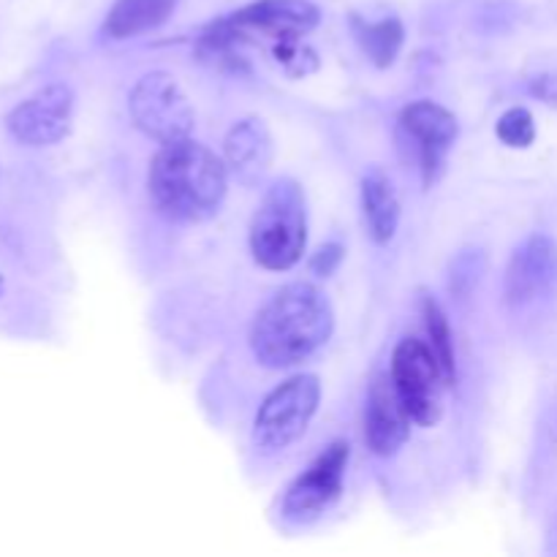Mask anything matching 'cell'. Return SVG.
<instances>
[{"label": "cell", "instance_id": "cell-7", "mask_svg": "<svg viewBox=\"0 0 557 557\" xmlns=\"http://www.w3.org/2000/svg\"><path fill=\"white\" fill-rule=\"evenodd\" d=\"M351 449L346 441H335L326 446L313 466L294 479L288 487L286 498H283V517L292 522H308L324 515L343 493V479H346V466Z\"/></svg>", "mask_w": 557, "mask_h": 557}, {"label": "cell", "instance_id": "cell-18", "mask_svg": "<svg viewBox=\"0 0 557 557\" xmlns=\"http://www.w3.org/2000/svg\"><path fill=\"white\" fill-rule=\"evenodd\" d=\"M272 58L294 79H302V76L313 74L319 69V52L310 44H305L302 38H281V41H275L272 44Z\"/></svg>", "mask_w": 557, "mask_h": 557}, {"label": "cell", "instance_id": "cell-3", "mask_svg": "<svg viewBox=\"0 0 557 557\" xmlns=\"http://www.w3.org/2000/svg\"><path fill=\"white\" fill-rule=\"evenodd\" d=\"M308 243V210L305 194L294 180L283 177L272 185L250 223V253L256 264L272 272H286L302 259Z\"/></svg>", "mask_w": 557, "mask_h": 557}, {"label": "cell", "instance_id": "cell-9", "mask_svg": "<svg viewBox=\"0 0 557 557\" xmlns=\"http://www.w3.org/2000/svg\"><path fill=\"white\" fill-rule=\"evenodd\" d=\"M400 128L408 139H413L419 156V169H422L424 185H433L435 177L444 169L446 156L455 145L460 125L457 117L446 107L433 101H417L403 109Z\"/></svg>", "mask_w": 557, "mask_h": 557}, {"label": "cell", "instance_id": "cell-10", "mask_svg": "<svg viewBox=\"0 0 557 557\" xmlns=\"http://www.w3.org/2000/svg\"><path fill=\"white\" fill-rule=\"evenodd\" d=\"M71 112H74V92L65 85H47L9 114V131L22 145H58L69 134Z\"/></svg>", "mask_w": 557, "mask_h": 557}, {"label": "cell", "instance_id": "cell-1", "mask_svg": "<svg viewBox=\"0 0 557 557\" xmlns=\"http://www.w3.org/2000/svg\"><path fill=\"white\" fill-rule=\"evenodd\" d=\"M226 188V163L190 136L161 145L147 174V194L156 210L177 223H199L215 215Z\"/></svg>", "mask_w": 557, "mask_h": 557}, {"label": "cell", "instance_id": "cell-12", "mask_svg": "<svg viewBox=\"0 0 557 557\" xmlns=\"http://www.w3.org/2000/svg\"><path fill=\"white\" fill-rule=\"evenodd\" d=\"M411 413L403 406L392 375H379L370 386L364 406V441L370 451L379 457L397 455L411 435Z\"/></svg>", "mask_w": 557, "mask_h": 557}, {"label": "cell", "instance_id": "cell-19", "mask_svg": "<svg viewBox=\"0 0 557 557\" xmlns=\"http://www.w3.org/2000/svg\"><path fill=\"white\" fill-rule=\"evenodd\" d=\"M495 134L504 141L506 147H531L536 139V123H533V114L525 107H515L509 112L500 114L498 125H495Z\"/></svg>", "mask_w": 557, "mask_h": 557}, {"label": "cell", "instance_id": "cell-2", "mask_svg": "<svg viewBox=\"0 0 557 557\" xmlns=\"http://www.w3.org/2000/svg\"><path fill=\"white\" fill-rule=\"evenodd\" d=\"M335 313L310 283H288L270 297L250 326V351L264 368L281 370L313 357L332 337Z\"/></svg>", "mask_w": 557, "mask_h": 557}, {"label": "cell", "instance_id": "cell-11", "mask_svg": "<svg viewBox=\"0 0 557 557\" xmlns=\"http://www.w3.org/2000/svg\"><path fill=\"white\" fill-rule=\"evenodd\" d=\"M226 20L243 41H248V36L281 41V38H302L315 30L321 11L310 0H256Z\"/></svg>", "mask_w": 557, "mask_h": 557}, {"label": "cell", "instance_id": "cell-20", "mask_svg": "<svg viewBox=\"0 0 557 557\" xmlns=\"http://www.w3.org/2000/svg\"><path fill=\"white\" fill-rule=\"evenodd\" d=\"M341 261H343V248L337 243H330L313 256V272L315 275L326 277V275H332L337 267H341Z\"/></svg>", "mask_w": 557, "mask_h": 557}, {"label": "cell", "instance_id": "cell-13", "mask_svg": "<svg viewBox=\"0 0 557 557\" xmlns=\"http://www.w3.org/2000/svg\"><path fill=\"white\" fill-rule=\"evenodd\" d=\"M223 152H226V166L239 183L253 185L264 177L270 169L272 156H275V145H272V134L259 117H245L228 131L226 141H223Z\"/></svg>", "mask_w": 557, "mask_h": 557}, {"label": "cell", "instance_id": "cell-8", "mask_svg": "<svg viewBox=\"0 0 557 557\" xmlns=\"http://www.w3.org/2000/svg\"><path fill=\"white\" fill-rule=\"evenodd\" d=\"M557 294V243L547 234H533L517 248L506 270V302L511 308L553 299Z\"/></svg>", "mask_w": 557, "mask_h": 557}, {"label": "cell", "instance_id": "cell-16", "mask_svg": "<svg viewBox=\"0 0 557 557\" xmlns=\"http://www.w3.org/2000/svg\"><path fill=\"white\" fill-rule=\"evenodd\" d=\"M403 22L397 16L379 22H357V41L364 49V54L370 58V63L379 65V69H389L397 60L403 49Z\"/></svg>", "mask_w": 557, "mask_h": 557}, {"label": "cell", "instance_id": "cell-4", "mask_svg": "<svg viewBox=\"0 0 557 557\" xmlns=\"http://www.w3.org/2000/svg\"><path fill=\"white\" fill-rule=\"evenodd\" d=\"M321 400L319 375H292L267 395L253 422V446L261 455H277L305 435Z\"/></svg>", "mask_w": 557, "mask_h": 557}, {"label": "cell", "instance_id": "cell-6", "mask_svg": "<svg viewBox=\"0 0 557 557\" xmlns=\"http://www.w3.org/2000/svg\"><path fill=\"white\" fill-rule=\"evenodd\" d=\"M131 120L141 134L169 145L194 134L196 114L188 96L166 71H150L134 85L128 98Z\"/></svg>", "mask_w": 557, "mask_h": 557}, {"label": "cell", "instance_id": "cell-21", "mask_svg": "<svg viewBox=\"0 0 557 557\" xmlns=\"http://www.w3.org/2000/svg\"><path fill=\"white\" fill-rule=\"evenodd\" d=\"M0 286H3V283H0Z\"/></svg>", "mask_w": 557, "mask_h": 557}, {"label": "cell", "instance_id": "cell-15", "mask_svg": "<svg viewBox=\"0 0 557 557\" xmlns=\"http://www.w3.org/2000/svg\"><path fill=\"white\" fill-rule=\"evenodd\" d=\"M177 9V0H114L103 22L109 38H134L139 33L156 30Z\"/></svg>", "mask_w": 557, "mask_h": 557}, {"label": "cell", "instance_id": "cell-5", "mask_svg": "<svg viewBox=\"0 0 557 557\" xmlns=\"http://www.w3.org/2000/svg\"><path fill=\"white\" fill-rule=\"evenodd\" d=\"M392 381L403 406L422 428H433L444 413V386L449 384L433 346L406 337L392 354Z\"/></svg>", "mask_w": 557, "mask_h": 557}, {"label": "cell", "instance_id": "cell-17", "mask_svg": "<svg viewBox=\"0 0 557 557\" xmlns=\"http://www.w3.org/2000/svg\"><path fill=\"white\" fill-rule=\"evenodd\" d=\"M422 313H424V324H428L430 346H433L435 357H438V362H441V368H444L449 384H455L457 362H455V341H451L449 319H446L444 308H441L433 297H424Z\"/></svg>", "mask_w": 557, "mask_h": 557}, {"label": "cell", "instance_id": "cell-14", "mask_svg": "<svg viewBox=\"0 0 557 557\" xmlns=\"http://www.w3.org/2000/svg\"><path fill=\"white\" fill-rule=\"evenodd\" d=\"M362 215L373 243H392L400 226V199L392 180L381 169H373L362 180Z\"/></svg>", "mask_w": 557, "mask_h": 557}]
</instances>
